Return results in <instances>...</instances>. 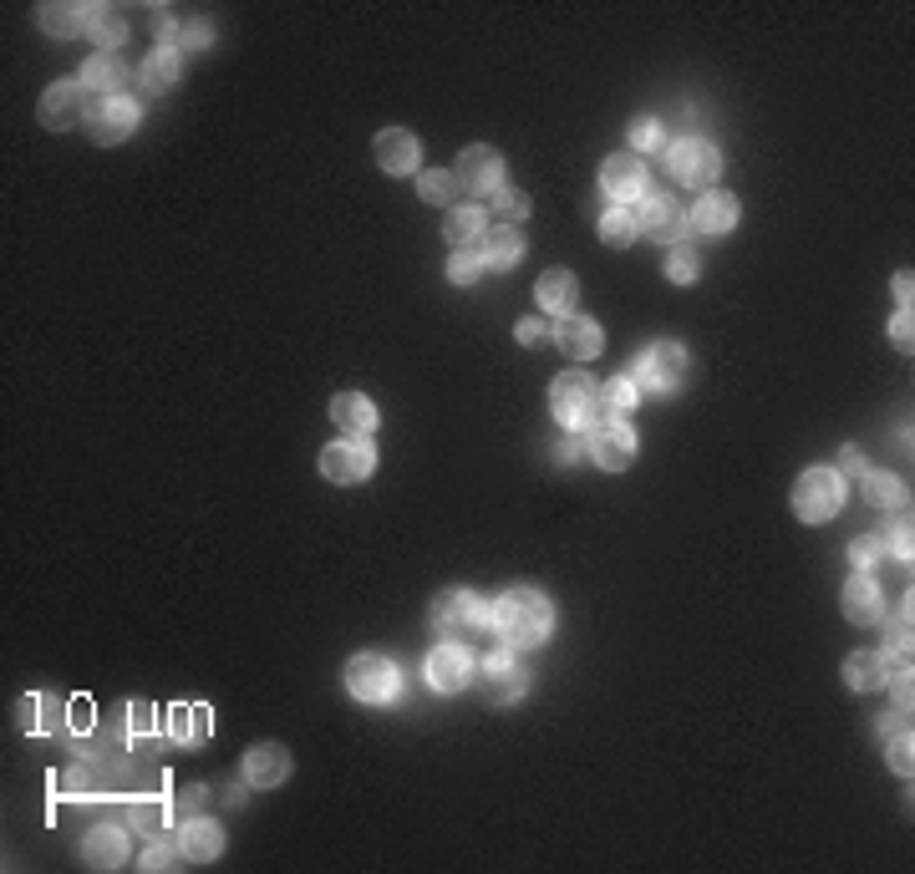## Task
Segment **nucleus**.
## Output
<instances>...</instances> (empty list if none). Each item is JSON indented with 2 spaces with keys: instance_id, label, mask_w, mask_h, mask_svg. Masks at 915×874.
Returning <instances> with one entry per match:
<instances>
[{
  "instance_id": "42",
  "label": "nucleus",
  "mask_w": 915,
  "mask_h": 874,
  "mask_svg": "<svg viewBox=\"0 0 915 874\" xmlns=\"http://www.w3.org/2000/svg\"><path fill=\"white\" fill-rule=\"evenodd\" d=\"M169 732H173V737H179V743H199V737H204V712L173 707V717H169Z\"/></svg>"
},
{
  "instance_id": "27",
  "label": "nucleus",
  "mask_w": 915,
  "mask_h": 874,
  "mask_svg": "<svg viewBox=\"0 0 915 874\" xmlns=\"http://www.w3.org/2000/svg\"><path fill=\"white\" fill-rule=\"evenodd\" d=\"M37 16H41V26H47V37H57V41H72L92 26V6H61V0H51Z\"/></svg>"
},
{
  "instance_id": "33",
  "label": "nucleus",
  "mask_w": 915,
  "mask_h": 874,
  "mask_svg": "<svg viewBox=\"0 0 915 874\" xmlns=\"http://www.w3.org/2000/svg\"><path fill=\"white\" fill-rule=\"evenodd\" d=\"M483 234V209H473V204H463V209H448V219H443V240L453 244V250H469L473 240Z\"/></svg>"
},
{
  "instance_id": "36",
  "label": "nucleus",
  "mask_w": 915,
  "mask_h": 874,
  "mask_svg": "<svg viewBox=\"0 0 915 874\" xmlns=\"http://www.w3.org/2000/svg\"><path fill=\"white\" fill-rule=\"evenodd\" d=\"M418 193L428 199V204L448 209L458 199V173L453 168H428V173H418Z\"/></svg>"
},
{
  "instance_id": "11",
  "label": "nucleus",
  "mask_w": 915,
  "mask_h": 874,
  "mask_svg": "<svg viewBox=\"0 0 915 874\" xmlns=\"http://www.w3.org/2000/svg\"><path fill=\"white\" fill-rule=\"evenodd\" d=\"M82 112H87V87L82 82H51L47 92H41L37 118H41V128L67 132V128H77V122H87Z\"/></svg>"
},
{
  "instance_id": "7",
  "label": "nucleus",
  "mask_w": 915,
  "mask_h": 874,
  "mask_svg": "<svg viewBox=\"0 0 915 874\" xmlns=\"http://www.w3.org/2000/svg\"><path fill=\"white\" fill-rule=\"evenodd\" d=\"M346 692L356 696V702H392L398 696V666L386 656H376V651H362V656H351L346 661Z\"/></svg>"
},
{
  "instance_id": "32",
  "label": "nucleus",
  "mask_w": 915,
  "mask_h": 874,
  "mask_svg": "<svg viewBox=\"0 0 915 874\" xmlns=\"http://www.w3.org/2000/svg\"><path fill=\"white\" fill-rule=\"evenodd\" d=\"M911 615H915V605H911V595H905L891 611V625H885V656L901 661V666H911Z\"/></svg>"
},
{
  "instance_id": "20",
  "label": "nucleus",
  "mask_w": 915,
  "mask_h": 874,
  "mask_svg": "<svg viewBox=\"0 0 915 874\" xmlns=\"http://www.w3.org/2000/svg\"><path fill=\"white\" fill-rule=\"evenodd\" d=\"M285 778H290V753L280 743H254L250 753H244V783H254V788H280Z\"/></svg>"
},
{
  "instance_id": "5",
  "label": "nucleus",
  "mask_w": 915,
  "mask_h": 874,
  "mask_svg": "<svg viewBox=\"0 0 915 874\" xmlns=\"http://www.w3.org/2000/svg\"><path fill=\"white\" fill-rule=\"evenodd\" d=\"M631 382H636L641 392H651V396L676 392V386L686 382V346H682V341H656V346H646L636 356Z\"/></svg>"
},
{
  "instance_id": "25",
  "label": "nucleus",
  "mask_w": 915,
  "mask_h": 874,
  "mask_svg": "<svg viewBox=\"0 0 915 874\" xmlns=\"http://www.w3.org/2000/svg\"><path fill=\"white\" fill-rule=\"evenodd\" d=\"M641 402V386L631 376H611L605 386H595V422H621Z\"/></svg>"
},
{
  "instance_id": "46",
  "label": "nucleus",
  "mask_w": 915,
  "mask_h": 874,
  "mask_svg": "<svg viewBox=\"0 0 915 874\" xmlns=\"http://www.w3.org/2000/svg\"><path fill=\"white\" fill-rule=\"evenodd\" d=\"M494 204H499V214H504V219H514V224H519V219H524V214H530V199H524V193H519V189H509V183H499Z\"/></svg>"
},
{
  "instance_id": "14",
  "label": "nucleus",
  "mask_w": 915,
  "mask_h": 874,
  "mask_svg": "<svg viewBox=\"0 0 915 874\" xmlns=\"http://www.w3.org/2000/svg\"><path fill=\"white\" fill-rule=\"evenodd\" d=\"M499 183H504V158H499L489 143H473V148L458 153V189L499 193Z\"/></svg>"
},
{
  "instance_id": "26",
  "label": "nucleus",
  "mask_w": 915,
  "mask_h": 874,
  "mask_svg": "<svg viewBox=\"0 0 915 874\" xmlns=\"http://www.w3.org/2000/svg\"><path fill=\"white\" fill-rule=\"evenodd\" d=\"M331 418H336V428H346L351 438H366V432H376V402L362 392H341L336 402H331Z\"/></svg>"
},
{
  "instance_id": "47",
  "label": "nucleus",
  "mask_w": 915,
  "mask_h": 874,
  "mask_svg": "<svg viewBox=\"0 0 915 874\" xmlns=\"http://www.w3.org/2000/svg\"><path fill=\"white\" fill-rule=\"evenodd\" d=\"M179 860H183V850H173V844H153V850L143 854V870H148V874H158V870H179Z\"/></svg>"
},
{
  "instance_id": "3",
  "label": "nucleus",
  "mask_w": 915,
  "mask_h": 874,
  "mask_svg": "<svg viewBox=\"0 0 915 874\" xmlns=\"http://www.w3.org/2000/svg\"><path fill=\"white\" fill-rule=\"evenodd\" d=\"M844 509V473L839 468H804L794 483V514L804 524H824Z\"/></svg>"
},
{
  "instance_id": "40",
  "label": "nucleus",
  "mask_w": 915,
  "mask_h": 874,
  "mask_svg": "<svg viewBox=\"0 0 915 874\" xmlns=\"http://www.w3.org/2000/svg\"><path fill=\"white\" fill-rule=\"evenodd\" d=\"M879 544H885V554H891V560L911 564V524H905V519H891V524L879 529Z\"/></svg>"
},
{
  "instance_id": "6",
  "label": "nucleus",
  "mask_w": 915,
  "mask_h": 874,
  "mask_svg": "<svg viewBox=\"0 0 915 874\" xmlns=\"http://www.w3.org/2000/svg\"><path fill=\"white\" fill-rule=\"evenodd\" d=\"M666 168H672V179L682 189H702L707 193L723 173V153L707 143V138H682V143L666 148Z\"/></svg>"
},
{
  "instance_id": "49",
  "label": "nucleus",
  "mask_w": 915,
  "mask_h": 874,
  "mask_svg": "<svg viewBox=\"0 0 915 874\" xmlns=\"http://www.w3.org/2000/svg\"><path fill=\"white\" fill-rule=\"evenodd\" d=\"M891 682V696H895V707L901 712H911V702H915V686H911V666H901V676H885Z\"/></svg>"
},
{
  "instance_id": "55",
  "label": "nucleus",
  "mask_w": 915,
  "mask_h": 874,
  "mask_svg": "<svg viewBox=\"0 0 915 874\" xmlns=\"http://www.w3.org/2000/svg\"><path fill=\"white\" fill-rule=\"evenodd\" d=\"M839 468H844V473H865V458H859L855 448H844V453H839Z\"/></svg>"
},
{
  "instance_id": "1",
  "label": "nucleus",
  "mask_w": 915,
  "mask_h": 874,
  "mask_svg": "<svg viewBox=\"0 0 915 874\" xmlns=\"http://www.w3.org/2000/svg\"><path fill=\"white\" fill-rule=\"evenodd\" d=\"M550 625H554V605L544 590L519 585V590H509V595H499L494 631L504 635L509 646H540L544 635H550Z\"/></svg>"
},
{
  "instance_id": "12",
  "label": "nucleus",
  "mask_w": 915,
  "mask_h": 874,
  "mask_svg": "<svg viewBox=\"0 0 915 874\" xmlns=\"http://www.w3.org/2000/svg\"><path fill=\"white\" fill-rule=\"evenodd\" d=\"M372 153H376V168L392 173V179H408V173H418V163H422L418 132H408V128H382L376 132V143H372Z\"/></svg>"
},
{
  "instance_id": "22",
  "label": "nucleus",
  "mask_w": 915,
  "mask_h": 874,
  "mask_svg": "<svg viewBox=\"0 0 915 874\" xmlns=\"http://www.w3.org/2000/svg\"><path fill=\"white\" fill-rule=\"evenodd\" d=\"M128 82H133V67H128L122 57H108V51H97V57L82 67V87H87V92L122 97V92H128Z\"/></svg>"
},
{
  "instance_id": "9",
  "label": "nucleus",
  "mask_w": 915,
  "mask_h": 874,
  "mask_svg": "<svg viewBox=\"0 0 915 874\" xmlns=\"http://www.w3.org/2000/svg\"><path fill=\"white\" fill-rule=\"evenodd\" d=\"M636 229H641V234H651V240H662V244H682V234H686V209L676 204L672 193H641Z\"/></svg>"
},
{
  "instance_id": "45",
  "label": "nucleus",
  "mask_w": 915,
  "mask_h": 874,
  "mask_svg": "<svg viewBox=\"0 0 915 874\" xmlns=\"http://www.w3.org/2000/svg\"><path fill=\"white\" fill-rule=\"evenodd\" d=\"M204 798H209V788H204V783H189V788H183L179 798L169 803V808H173V818H179V824H189V818H199V803H204Z\"/></svg>"
},
{
  "instance_id": "21",
  "label": "nucleus",
  "mask_w": 915,
  "mask_h": 874,
  "mask_svg": "<svg viewBox=\"0 0 915 874\" xmlns=\"http://www.w3.org/2000/svg\"><path fill=\"white\" fill-rule=\"evenodd\" d=\"M428 682H433V692H458V686L469 682V651L458 646V641L433 646L428 651Z\"/></svg>"
},
{
  "instance_id": "31",
  "label": "nucleus",
  "mask_w": 915,
  "mask_h": 874,
  "mask_svg": "<svg viewBox=\"0 0 915 874\" xmlns=\"http://www.w3.org/2000/svg\"><path fill=\"white\" fill-rule=\"evenodd\" d=\"M524 260V234L514 224H499L494 234H483V264H494V270H509V264Z\"/></svg>"
},
{
  "instance_id": "43",
  "label": "nucleus",
  "mask_w": 915,
  "mask_h": 874,
  "mask_svg": "<svg viewBox=\"0 0 915 874\" xmlns=\"http://www.w3.org/2000/svg\"><path fill=\"white\" fill-rule=\"evenodd\" d=\"M666 275H672V285H692L697 280V254L686 250V244H676L672 260H666Z\"/></svg>"
},
{
  "instance_id": "41",
  "label": "nucleus",
  "mask_w": 915,
  "mask_h": 874,
  "mask_svg": "<svg viewBox=\"0 0 915 874\" xmlns=\"http://www.w3.org/2000/svg\"><path fill=\"white\" fill-rule=\"evenodd\" d=\"M169 814H173V808H163L158 798H138L133 803V828H138V834H158Z\"/></svg>"
},
{
  "instance_id": "35",
  "label": "nucleus",
  "mask_w": 915,
  "mask_h": 874,
  "mask_svg": "<svg viewBox=\"0 0 915 874\" xmlns=\"http://www.w3.org/2000/svg\"><path fill=\"white\" fill-rule=\"evenodd\" d=\"M173 82H179V51L158 47L153 57L143 61V87H148V92H169Z\"/></svg>"
},
{
  "instance_id": "30",
  "label": "nucleus",
  "mask_w": 915,
  "mask_h": 874,
  "mask_svg": "<svg viewBox=\"0 0 915 874\" xmlns=\"http://www.w3.org/2000/svg\"><path fill=\"white\" fill-rule=\"evenodd\" d=\"M885 656L879 651H855V656H844V686L849 692H875V686H885Z\"/></svg>"
},
{
  "instance_id": "54",
  "label": "nucleus",
  "mask_w": 915,
  "mask_h": 874,
  "mask_svg": "<svg viewBox=\"0 0 915 874\" xmlns=\"http://www.w3.org/2000/svg\"><path fill=\"white\" fill-rule=\"evenodd\" d=\"M514 335H519V341H524V346H534V341H540V335H544V325L534 321V315H524V321L514 325Z\"/></svg>"
},
{
  "instance_id": "44",
  "label": "nucleus",
  "mask_w": 915,
  "mask_h": 874,
  "mask_svg": "<svg viewBox=\"0 0 915 874\" xmlns=\"http://www.w3.org/2000/svg\"><path fill=\"white\" fill-rule=\"evenodd\" d=\"M891 743V767L901 773V778H911V767H915V743H911V727L895 732V737H885Z\"/></svg>"
},
{
  "instance_id": "19",
  "label": "nucleus",
  "mask_w": 915,
  "mask_h": 874,
  "mask_svg": "<svg viewBox=\"0 0 915 874\" xmlns=\"http://www.w3.org/2000/svg\"><path fill=\"white\" fill-rule=\"evenodd\" d=\"M554 346L565 351V356H580V361H591V356H601V346H605V335H601V325L591 321V315H560V325H554Z\"/></svg>"
},
{
  "instance_id": "23",
  "label": "nucleus",
  "mask_w": 915,
  "mask_h": 874,
  "mask_svg": "<svg viewBox=\"0 0 915 874\" xmlns=\"http://www.w3.org/2000/svg\"><path fill=\"white\" fill-rule=\"evenodd\" d=\"M179 850H183V860H193V864L219 860V854H224V828H219L214 818H189V824L179 828Z\"/></svg>"
},
{
  "instance_id": "52",
  "label": "nucleus",
  "mask_w": 915,
  "mask_h": 874,
  "mask_svg": "<svg viewBox=\"0 0 915 874\" xmlns=\"http://www.w3.org/2000/svg\"><path fill=\"white\" fill-rule=\"evenodd\" d=\"M905 717H911V712H901V707H895V712H879V717H875V732H879V737H895V732L911 727Z\"/></svg>"
},
{
  "instance_id": "48",
  "label": "nucleus",
  "mask_w": 915,
  "mask_h": 874,
  "mask_svg": "<svg viewBox=\"0 0 915 874\" xmlns=\"http://www.w3.org/2000/svg\"><path fill=\"white\" fill-rule=\"evenodd\" d=\"M879 554H885L879 534H869V540H855V544H849V564H855V570H869V564H875Z\"/></svg>"
},
{
  "instance_id": "10",
  "label": "nucleus",
  "mask_w": 915,
  "mask_h": 874,
  "mask_svg": "<svg viewBox=\"0 0 915 874\" xmlns=\"http://www.w3.org/2000/svg\"><path fill=\"white\" fill-rule=\"evenodd\" d=\"M138 128V102L128 97H102L92 112H87V132H92V143L102 148H118L122 138H133Z\"/></svg>"
},
{
  "instance_id": "24",
  "label": "nucleus",
  "mask_w": 915,
  "mask_h": 874,
  "mask_svg": "<svg viewBox=\"0 0 915 874\" xmlns=\"http://www.w3.org/2000/svg\"><path fill=\"white\" fill-rule=\"evenodd\" d=\"M82 860L92 864V870H118V864L128 860V834H122L118 824L92 828V834L82 838Z\"/></svg>"
},
{
  "instance_id": "53",
  "label": "nucleus",
  "mask_w": 915,
  "mask_h": 874,
  "mask_svg": "<svg viewBox=\"0 0 915 874\" xmlns=\"http://www.w3.org/2000/svg\"><path fill=\"white\" fill-rule=\"evenodd\" d=\"M891 290H895V300H901V311H911V295H915V280H911V270H901V275L891 280Z\"/></svg>"
},
{
  "instance_id": "17",
  "label": "nucleus",
  "mask_w": 915,
  "mask_h": 874,
  "mask_svg": "<svg viewBox=\"0 0 915 874\" xmlns=\"http://www.w3.org/2000/svg\"><path fill=\"white\" fill-rule=\"evenodd\" d=\"M524 692H530V671L519 666L514 656H489L483 661V696H489V702L509 707V702H519Z\"/></svg>"
},
{
  "instance_id": "51",
  "label": "nucleus",
  "mask_w": 915,
  "mask_h": 874,
  "mask_svg": "<svg viewBox=\"0 0 915 874\" xmlns=\"http://www.w3.org/2000/svg\"><path fill=\"white\" fill-rule=\"evenodd\" d=\"M179 41H183V47H209V41H214V26H209V21H189L179 31Z\"/></svg>"
},
{
  "instance_id": "34",
  "label": "nucleus",
  "mask_w": 915,
  "mask_h": 874,
  "mask_svg": "<svg viewBox=\"0 0 915 874\" xmlns=\"http://www.w3.org/2000/svg\"><path fill=\"white\" fill-rule=\"evenodd\" d=\"M859 489L875 509H901L905 503V479H895V473H859Z\"/></svg>"
},
{
  "instance_id": "2",
  "label": "nucleus",
  "mask_w": 915,
  "mask_h": 874,
  "mask_svg": "<svg viewBox=\"0 0 915 874\" xmlns=\"http://www.w3.org/2000/svg\"><path fill=\"white\" fill-rule=\"evenodd\" d=\"M494 621L489 615V605H483L473 590H443V595L433 600V631L443 635V641H479L483 635V625Z\"/></svg>"
},
{
  "instance_id": "37",
  "label": "nucleus",
  "mask_w": 915,
  "mask_h": 874,
  "mask_svg": "<svg viewBox=\"0 0 915 874\" xmlns=\"http://www.w3.org/2000/svg\"><path fill=\"white\" fill-rule=\"evenodd\" d=\"M601 240L611 244V250H626V244H636V240H641L636 214H631V209H611V214L601 219Z\"/></svg>"
},
{
  "instance_id": "38",
  "label": "nucleus",
  "mask_w": 915,
  "mask_h": 874,
  "mask_svg": "<svg viewBox=\"0 0 915 874\" xmlns=\"http://www.w3.org/2000/svg\"><path fill=\"white\" fill-rule=\"evenodd\" d=\"M666 148V132H662V118H636L631 122V153H662Z\"/></svg>"
},
{
  "instance_id": "39",
  "label": "nucleus",
  "mask_w": 915,
  "mask_h": 874,
  "mask_svg": "<svg viewBox=\"0 0 915 874\" xmlns=\"http://www.w3.org/2000/svg\"><path fill=\"white\" fill-rule=\"evenodd\" d=\"M483 270H489V264H483V250H473V244L469 250H453V260H448V280H453V285H473Z\"/></svg>"
},
{
  "instance_id": "29",
  "label": "nucleus",
  "mask_w": 915,
  "mask_h": 874,
  "mask_svg": "<svg viewBox=\"0 0 915 874\" xmlns=\"http://www.w3.org/2000/svg\"><path fill=\"white\" fill-rule=\"evenodd\" d=\"M534 300H540V311H550V315H570L575 311V275H570V270H544Z\"/></svg>"
},
{
  "instance_id": "16",
  "label": "nucleus",
  "mask_w": 915,
  "mask_h": 874,
  "mask_svg": "<svg viewBox=\"0 0 915 874\" xmlns=\"http://www.w3.org/2000/svg\"><path fill=\"white\" fill-rule=\"evenodd\" d=\"M844 621L849 625H875L885 615V595H879V580L869 570H855V575L844 580Z\"/></svg>"
},
{
  "instance_id": "15",
  "label": "nucleus",
  "mask_w": 915,
  "mask_h": 874,
  "mask_svg": "<svg viewBox=\"0 0 915 874\" xmlns=\"http://www.w3.org/2000/svg\"><path fill=\"white\" fill-rule=\"evenodd\" d=\"M591 458L605 468V473H626V468L636 463V432H631L626 422H595Z\"/></svg>"
},
{
  "instance_id": "13",
  "label": "nucleus",
  "mask_w": 915,
  "mask_h": 874,
  "mask_svg": "<svg viewBox=\"0 0 915 874\" xmlns=\"http://www.w3.org/2000/svg\"><path fill=\"white\" fill-rule=\"evenodd\" d=\"M601 193H611L615 209H626L631 199L646 193V163L636 153H611L601 163Z\"/></svg>"
},
{
  "instance_id": "50",
  "label": "nucleus",
  "mask_w": 915,
  "mask_h": 874,
  "mask_svg": "<svg viewBox=\"0 0 915 874\" xmlns=\"http://www.w3.org/2000/svg\"><path fill=\"white\" fill-rule=\"evenodd\" d=\"M891 341H895L901 351H911V346H915V321H911V311H901V315L891 321Z\"/></svg>"
},
{
  "instance_id": "56",
  "label": "nucleus",
  "mask_w": 915,
  "mask_h": 874,
  "mask_svg": "<svg viewBox=\"0 0 915 874\" xmlns=\"http://www.w3.org/2000/svg\"><path fill=\"white\" fill-rule=\"evenodd\" d=\"M554 458H560V463H575V458H580V443H560V453H554Z\"/></svg>"
},
{
  "instance_id": "18",
  "label": "nucleus",
  "mask_w": 915,
  "mask_h": 874,
  "mask_svg": "<svg viewBox=\"0 0 915 874\" xmlns=\"http://www.w3.org/2000/svg\"><path fill=\"white\" fill-rule=\"evenodd\" d=\"M733 224H737V199H733V193H717V189L702 193L697 209L686 214V229H692V234H702V240H717V234H727Z\"/></svg>"
},
{
  "instance_id": "4",
  "label": "nucleus",
  "mask_w": 915,
  "mask_h": 874,
  "mask_svg": "<svg viewBox=\"0 0 915 874\" xmlns=\"http://www.w3.org/2000/svg\"><path fill=\"white\" fill-rule=\"evenodd\" d=\"M550 412H554V422H565L570 432L595 428V382H591V372H585V366L560 372L550 382Z\"/></svg>"
},
{
  "instance_id": "8",
  "label": "nucleus",
  "mask_w": 915,
  "mask_h": 874,
  "mask_svg": "<svg viewBox=\"0 0 915 874\" xmlns=\"http://www.w3.org/2000/svg\"><path fill=\"white\" fill-rule=\"evenodd\" d=\"M372 468H376V453L366 438H341V443H331L321 453V479L331 483H362L372 479Z\"/></svg>"
},
{
  "instance_id": "28",
  "label": "nucleus",
  "mask_w": 915,
  "mask_h": 874,
  "mask_svg": "<svg viewBox=\"0 0 915 874\" xmlns=\"http://www.w3.org/2000/svg\"><path fill=\"white\" fill-rule=\"evenodd\" d=\"M87 37L108 51V57H118V47L133 37V26H128V16H122L118 6H92V26H87Z\"/></svg>"
}]
</instances>
